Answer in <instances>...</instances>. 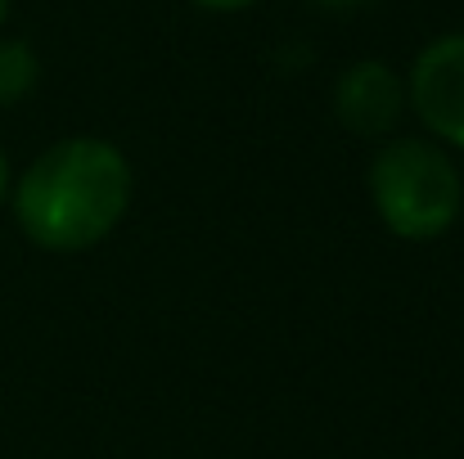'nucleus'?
Here are the masks:
<instances>
[{
  "instance_id": "nucleus-1",
  "label": "nucleus",
  "mask_w": 464,
  "mask_h": 459,
  "mask_svg": "<svg viewBox=\"0 0 464 459\" xmlns=\"http://www.w3.org/2000/svg\"><path fill=\"white\" fill-rule=\"evenodd\" d=\"M131 194V162L113 140L68 136L27 162L9 189V207L36 248L86 253L122 225Z\"/></svg>"
},
{
  "instance_id": "nucleus-2",
  "label": "nucleus",
  "mask_w": 464,
  "mask_h": 459,
  "mask_svg": "<svg viewBox=\"0 0 464 459\" xmlns=\"http://www.w3.org/2000/svg\"><path fill=\"white\" fill-rule=\"evenodd\" d=\"M365 180H370V203H374L379 221L397 239H411V244L442 239L460 216V171H456L451 153L433 140H420V136L388 140L370 158Z\"/></svg>"
},
{
  "instance_id": "nucleus-3",
  "label": "nucleus",
  "mask_w": 464,
  "mask_h": 459,
  "mask_svg": "<svg viewBox=\"0 0 464 459\" xmlns=\"http://www.w3.org/2000/svg\"><path fill=\"white\" fill-rule=\"evenodd\" d=\"M406 109L447 145L464 153V32L429 41L406 77Z\"/></svg>"
},
{
  "instance_id": "nucleus-4",
  "label": "nucleus",
  "mask_w": 464,
  "mask_h": 459,
  "mask_svg": "<svg viewBox=\"0 0 464 459\" xmlns=\"http://www.w3.org/2000/svg\"><path fill=\"white\" fill-rule=\"evenodd\" d=\"M401 113H406V81L383 59L352 63L334 86V118L361 140H383L388 131H397Z\"/></svg>"
},
{
  "instance_id": "nucleus-5",
  "label": "nucleus",
  "mask_w": 464,
  "mask_h": 459,
  "mask_svg": "<svg viewBox=\"0 0 464 459\" xmlns=\"http://www.w3.org/2000/svg\"><path fill=\"white\" fill-rule=\"evenodd\" d=\"M41 81V59L27 41H0V104H18L36 91Z\"/></svg>"
},
{
  "instance_id": "nucleus-6",
  "label": "nucleus",
  "mask_w": 464,
  "mask_h": 459,
  "mask_svg": "<svg viewBox=\"0 0 464 459\" xmlns=\"http://www.w3.org/2000/svg\"><path fill=\"white\" fill-rule=\"evenodd\" d=\"M189 5L212 9V14H235V9H248V5H257V0H189Z\"/></svg>"
},
{
  "instance_id": "nucleus-7",
  "label": "nucleus",
  "mask_w": 464,
  "mask_h": 459,
  "mask_svg": "<svg viewBox=\"0 0 464 459\" xmlns=\"http://www.w3.org/2000/svg\"><path fill=\"white\" fill-rule=\"evenodd\" d=\"M9 189H14V167H9V153L0 149V203H9Z\"/></svg>"
},
{
  "instance_id": "nucleus-8",
  "label": "nucleus",
  "mask_w": 464,
  "mask_h": 459,
  "mask_svg": "<svg viewBox=\"0 0 464 459\" xmlns=\"http://www.w3.org/2000/svg\"><path fill=\"white\" fill-rule=\"evenodd\" d=\"M311 5H324V9H361L370 0H311Z\"/></svg>"
},
{
  "instance_id": "nucleus-9",
  "label": "nucleus",
  "mask_w": 464,
  "mask_h": 459,
  "mask_svg": "<svg viewBox=\"0 0 464 459\" xmlns=\"http://www.w3.org/2000/svg\"><path fill=\"white\" fill-rule=\"evenodd\" d=\"M5 18H9V0H0V27H5Z\"/></svg>"
}]
</instances>
